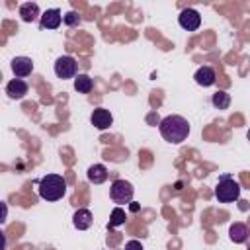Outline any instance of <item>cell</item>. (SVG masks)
Returning a JSON list of instances; mask_svg holds the SVG:
<instances>
[{
	"label": "cell",
	"mask_w": 250,
	"mask_h": 250,
	"mask_svg": "<svg viewBox=\"0 0 250 250\" xmlns=\"http://www.w3.org/2000/svg\"><path fill=\"white\" fill-rule=\"evenodd\" d=\"M27 90H29V86H27V82L23 78H12L6 84V94L12 100H21L27 94Z\"/></svg>",
	"instance_id": "cell-11"
},
{
	"label": "cell",
	"mask_w": 250,
	"mask_h": 250,
	"mask_svg": "<svg viewBox=\"0 0 250 250\" xmlns=\"http://www.w3.org/2000/svg\"><path fill=\"white\" fill-rule=\"evenodd\" d=\"M193 78H195V82H197L199 86L209 88V86H213V84L217 82V72H215V68H213V66L203 64V66H199V68L195 70Z\"/></svg>",
	"instance_id": "cell-10"
},
{
	"label": "cell",
	"mask_w": 250,
	"mask_h": 250,
	"mask_svg": "<svg viewBox=\"0 0 250 250\" xmlns=\"http://www.w3.org/2000/svg\"><path fill=\"white\" fill-rule=\"evenodd\" d=\"M248 141H250V131H248Z\"/></svg>",
	"instance_id": "cell-21"
},
{
	"label": "cell",
	"mask_w": 250,
	"mask_h": 250,
	"mask_svg": "<svg viewBox=\"0 0 250 250\" xmlns=\"http://www.w3.org/2000/svg\"><path fill=\"white\" fill-rule=\"evenodd\" d=\"M37 191L39 197L45 201H59L66 193V180L59 174H47L39 180Z\"/></svg>",
	"instance_id": "cell-2"
},
{
	"label": "cell",
	"mask_w": 250,
	"mask_h": 250,
	"mask_svg": "<svg viewBox=\"0 0 250 250\" xmlns=\"http://www.w3.org/2000/svg\"><path fill=\"white\" fill-rule=\"evenodd\" d=\"M125 250H143V244L139 240H127L125 242Z\"/></svg>",
	"instance_id": "cell-20"
},
{
	"label": "cell",
	"mask_w": 250,
	"mask_h": 250,
	"mask_svg": "<svg viewBox=\"0 0 250 250\" xmlns=\"http://www.w3.org/2000/svg\"><path fill=\"white\" fill-rule=\"evenodd\" d=\"M62 18H64V16L61 14L59 8H49V10H45V12L41 14L39 25H41L43 29H57V27L61 25Z\"/></svg>",
	"instance_id": "cell-9"
},
{
	"label": "cell",
	"mask_w": 250,
	"mask_h": 250,
	"mask_svg": "<svg viewBox=\"0 0 250 250\" xmlns=\"http://www.w3.org/2000/svg\"><path fill=\"white\" fill-rule=\"evenodd\" d=\"M178 23H180V27L186 29V31H197L199 25H201V16H199V12L193 10V8H184V10L180 12V16H178Z\"/></svg>",
	"instance_id": "cell-6"
},
{
	"label": "cell",
	"mask_w": 250,
	"mask_h": 250,
	"mask_svg": "<svg viewBox=\"0 0 250 250\" xmlns=\"http://www.w3.org/2000/svg\"><path fill=\"white\" fill-rule=\"evenodd\" d=\"M55 74H57V78H61V80H68V78H76L78 76V62H76V59L74 57H70V55H62V57H59L57 61H55Z\"/></svg>",
	"instance_id": "cell-5"
},
{
	"label": "cell",
	"mask_w": 250,
	"mask_h": 250,
	"mask_svg": "<svg viewBox=\"0 0 250 250\" xmlns=\"http://www.w3.org/2000/svg\"><path fill=\"white\" fill-rule=\"evenodd\" d=\"M92 221H94V215L90 209H78L74 211L72 215V225L78 229V230H86L92 227Z\"/></svg>",
	"instance_id": "cell-12"
},
{
	"label": "cell",
	"mask_w": 250,
	"mask_h": 250,
	"mask_svg": "<svg viewBox=\"0 0 250 250\" xmlns=\"http://www.w3.org/2000/svg\"><path fill=\"white\" fill-rule=\"evenodd\" d=\"M62 21H64L68 27H76V25H80V16H78V14L72 10V12H66V14H64Z\"/></svg>",
	"instance_id": "cell-19"
},
{
	"label": "cell",
	"mask_w": 250,
	"mask_h": 250,
	"mask_svg": "<svg viewBox=\"0 0 250 250\" xmlns=\"http://www.w3.org/2000/svg\"><path fill=\"white\" fill-rule=\"evenodd\" d=\"M20 18H21L23 21H27V23L35 21L37 18L41 20V12H39V6H37L35 2H23V4L20 6Z\"/></svg>",
	"instance_id": "cell-13"
},
{
	"label": "cell",
	"mask_w": 250,
	"mask_h": 250,
	"mask_svg": "<svg viewBox=\"0 0 250 250\" xmlns=\"http://www.w3.org/2000/svg\"><path fill=\"white\" fill-rule=\"evenodd\" d=\"M133 195H135V188L131 182L127 180H113L111 186H109V197L113 203H131L133 201Z\"/></svg>",
	"instance_id": "cell-4"
},
{
	"label": "cell",
	"mask_w": 250,
	"mask_h": 250,
	"mask_svg": "<svg viewBox=\"0 0 250 250\" xmlns=\"http://www.w3.org/2000/svg\"><path fill=\"white\" fill-rule=\"evenodd\" d=\"M211 104L215 109H229L230 105V96L225 92V90H217L213 96H211Z\"/></svg>",
	"instance_id": "cell-17"
},
{
	"label": "cell",
	"mask_w": 250,
	"mask_h": 250,
	"mask_svg": "<svg viewBox=\"0 0 250 250\" xmlns=\"http://www.w3.org/2000/svg\"><path fill=\"white\" fill-rule=\"evenodd\" d=\"M94 88V80L88 76V74H78L74 78V90L78 94H90Z\"/></svg>",
	"instance_id": "cell-16"
},
{
	"label": "cell",
	"mask_w": 250,
	"mask_h": 250,
	"mask_svg": "<svg viewBox=\"0 0 250 250\" xmlns=\"http://www.w3.org/2000/svg\"><path fill=\"white\" fill-rule=\"evenodd\" d=\"M125 219H127V215H125V211H123L121 207H115V209L111 211V215H109V223H107V227H109V229H115V227H121V225L125 223Z\"/></svg>",
	"instance_id": "cell-18"
},
{
	"label": "cell",
	"mask_w": 250,
	"mask_h": 250,
	"mask_svg": "<svg viewBox=\"0 0 250 250\" xmlns=\"http://www.w3.org/2000/svg\"><path fill=\"white\" fill-rule=\"evenodd\" d=\"M248 250H250V248H248Z\"/></svg>",
	"instance_id": "cell-22"
},
{
	"label": "cell",
	"mask_w": 250,
	"mask_h": 250,
	"mask_svg": "<svg viewBox=\"0 0 250 250\" xmlns=\"http://www.w3.org/2000/svg\"><path fill=\"white\" fill-rule=\"evenodd\" d=\"M229 238H230L234 244L246 242V238H248V227H246L244 223H232L230 229H229Z\"/></svg>",
	"instance_id": "cell-14"
},
{
	"label": "cell",
	"mask_w": 250,
	"mask_h": 250,
	"mask_svg": "<svg viewBox=\"0 0 250 250\" xmlns=\"http://www.w3.org/2000/svg\"><path fill=\"white\" fill-rule=\"evenodd\" d=\"M158 129H160L162 139L168 141V143H172V145H180L189 135V123L182 115H166L160 121Z\"/></svg>",
	"instance_id": "cell-1"
},
{
	"label": "cell",
	"mask_w": 250,
	"mask_h": 250,
	"mask_svg": "<svg viewBox=\"0 0 250 250\" xmlns=\"http://www.w3.org/2000/svg\"><path fill=\"white\" fill-rule=\"evenodd\" d=\"M86 176H88V180H90L92 184H104V182L107 180V168H105L104 164H92V166L88 168Z\"/></svg>",
	"instance_id": "cell-15"
},
{
	"label": "cell",
	"mask_w": 250,
	"mask_h": 250,
	"mask_svg": "<svg viewBox=\"0 0 250 250\" xmlns=\"http://www.w3.org/2000/svg\"><path fill=\"white\" fill-rule=\"evenodd\" d=\"M90 123H92L96 129L104 131V129H109V127H111L113 115H111L109 109H105V107H96V109L92 111V115H90Z\"/></svg>",
	"instance_id": "cell-7"
},
{
	"label": "cell",
	"mask_w": 250,
	"mask_h": 250,
	"mask_svg": "<svg viewBox=\"0 0 250 250\" xmlns=\"http://www.w3.org/2000/svg\"><path fill=\"white\" fill-rule=\"evenodd\" d=\"M10 66H12V72L16 78H25L33 72V62L29 57H14Z\"/></svg>",
	"instance_id": "cell-8"
},
{
	"label": "cell",
	"mask_w": 250,
	"mask_h": 250,
	"mask_svg": "<svg viewBox=\"0 0 250 250\" xmlns=\"http://www.w3.org/2000/svg\"><path fill=\"white\" fill-rule=\"evenodd\" d=\"M215 197L219 203H232L240 197V184L234 182L230 176H223L215 186Z\"/></svg>",
	"instance_id": "cell-3"
}]
</instances>
